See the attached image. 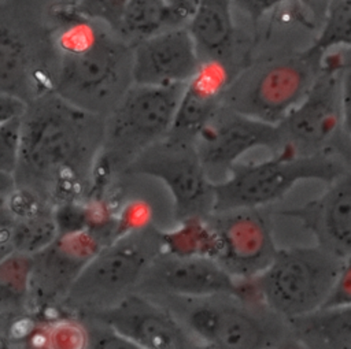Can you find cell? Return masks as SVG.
<instances>
[{
	"instance_id": "obj_22",
	"label": "cell",
	"mask_w": 351,
	"mask_h": 349,
	"mask_svg": "<svg viewBox=\"0 0 351 349\" xmlns=\"http://www.w3.org/2000/svg\"><path fill=\"white\" fill-rule=\"evenodd\" d=\"M181 18L165 0H128L117 34L130 45L163 30L181 26Z\"/></svg>"
},
{
	"instance_id": "obj_14",
	"label": "cell",
	"mask_w": 351,
	"mask_h": 349,
	"mask_svg": "<svg viewBox=\"0 0 351 349\" xmlns=\"http://www.w3.org/2000/svg\"><path fill=\"white\" fill-rule=\"evenodd\" d=\"M339 60L321 62L302 101L278 123L284 144L310 153L329 149V142L341 127V70Z\"/></svg>"
},
{
	"instance_id": "obj_8",
	"label": "cell",
	"mask_w": 351,
	"mask_h": 349,
	"mask_svg": "<svg viewBox=\"0 0 351 349\" xmlns=\"http://www.w3.org/2000/svg\"><path fill=\"white\" fill-rule=\"evenodd\" d=\"M55 64L51 26L26 0L0 3V93L30 103L52 92Z\"/></svg>"
},
{
	"instance_id": "obj_33",
	"label": "cell",
	"mask_w": 351,
	"mask_h": 349,
	"mask_svg": "<svg viewBox=\"0 0 351 349\" xmlns=\"http://www.w3.org/2000/svg\"><path fill=\"white\" fill-rule=\"evenodd\" d=\"M241 11H244L254 21H258L267 11L273 10L276 5L293 1V0H232Z\"/></svg>"
},
{
	"instance_id": "obj_13",
	"label": "cell",
	"mask_w": 351,
	"mask_h": 349,
	"mask_svg": "<svg viewBox=\"0 0 351 349\" xmlns=\"http://www.w3.org/2000/svg\"><path fill=\"white\" fill-rule=\"evenodd\" d=\"M136 292L151 298H199L233 294L254 298L247 282H240L207 256H178L160 252L151 263Z\"/></svg>"
},
{
	"instance_id": "obj_12",
	"label": "cell",
	"mask_w": 351,
	"mask_h": 349,
	"mask_svg": "<svg viewBox=\"0 0 351 349\" xmlns=\"http://www.w3.org/2000/svg\"><path fill=\"white\" fill-rule=\"evenodd\" d=\"M112 240L110 231L89 227L59 234L47 248L33 255L29 311L60 308L82 268Z\"/></svg>"
},
{
	"instance_id": "obj_16",
	"label": "cell",
	"mask_w": 351,
	"mask_h": 349,
	"mask_svg": "<svg viewBox=\"0 0 351 349\" xmlns=\"http://www.w3.org/2000/svg\"><path fill=\"white\" fill-rule=\"evenodd\" d=\"M77 315L92 316L108 324L136 349L202 348L166 305L138 292L129 293L108 308Z\"/></svg>"
},
{
	"instance_id": "obj_9",
	"label": "cell",
	"mask_w": 351,
	"mask_h": 349,
	"mask_svg": "<svg viewBox=\"0 0 351 349\" xmlns=\"http://www.w3.org/2000/svg\"><path fill=\"white\" fill-rule=\"evenodd\" d=\"M322 57L306 51L270 62L228 85L222 105L247 116L278 125L306 96L321 70Z\"/></svg>"
},
{
	"instance_id": "obj_26",
	"label": "cell",
	"mask_w": 351,
	"mask_h": 349,
	"mask_svg": "<svg viewBox=\"0 0 351 349\" xmlns=\"http://www.w3.org/2000/svg\"><path fill=\"white\" fill-rule=\"evenodd\" d=\"M47 348L49 349H85L86 331L80 320L59 319L47 326Z\"/></svg>"
},
{
	"instance_id": "obj_19",
	"label": "cell",
	"mask_w": 351,
	"mask_h": 349,
	"mask_svg": "<svg viewBox=\"0 0 351 349\" xmlns=\"http://www.w3.org/2000/svg\"><path fill=\"white\" fill-rule=\"evenodd\" d=\"M228 71L219 60H203L184 85L174 120L167 135L195 141L200 130L222 107Z\"/></svg>"
},
{
	"instance_id": "obj_7",
	"label": "cell",
	"mask_w": 351,
	"mask_h": 349,
	"mask_svg": "<svg viewBox=\"0 0 351 349\" xmlns=\"http://www.w3.org/2000/svg\"><path fill=\"white\" fill-rule=\"evenodd\" d=\"M344 263L319 245L284 248L261 274L244 282L255 298L288 320L326 304Z\"/></svg>"
},
{
	"instance_id": "obj_34",
	"label": "cell",
	"mask_w": 351,
	"mask_h": 349,
	"mask_svg": "<svg viewBox=\"0 0 351 349\" xmlns=\"http://www.w3.org/2000/svg\"><path fill=\"white\" fill-rule=\"evenodd\" d=\"M15 188H16V185H15L14 175L0 171V216L7 215L5 204H7L10 194L12 193V190Z\"/></svg>"
},
{
	"instance_id": "obj_29",
	"label": "cell",
	"mask_w": 351,
	"mask_h": 349,
	"mask_svg": "<svg viewBox=\"0 0 351 349\" xmlns=\"http://www.w3.org/2000/svg\"><path fill=\"white\" fill-rule=\"evenodd\" d=\"M115 233L117 237L141 229L151 223V211L149 207L141 201H133L125 205L117 215H115Z\"/></svg>"
},
{
	"instance_id": "obj_11",
	"label": "cell",
	"mask_w": 351,
	"mask_h": 349,
	"mask_svg": "<svg viewBox=\"0 0 351 349\" xmlns=\"http://www.w3.org/2000/svg\"><path fill=\"white\" fill-rule=\"evenodd\" d=\"M203 220L210 235V257L240 282L261 274L278 249L259 208L214 211Z\"/></svg>"
},
{
	"instance_id": "obj_32",
	"label": "cell",
	"mask_w": 351,
	"mask_h": 349,
	"mask_svg": "<svg viewBox=\"0 0 351 349\" xmlns=\"http://www.w3.org/2000/svg\"><path fill=\"white\" fill-rule=\"evenodd\" d=\"M27 108V103L16 96L0 93V125L21 118Z\"/></svg>"
},
{
	"instance_id": "obj_38",
	"label": "cell",
	"mask_w": 351,
	"mask_h": 349,
	"mask_svg": "<svg viewBox=\"0 0 351 349\" xmlns=\"http://www.w3.org/2000/svg\"><path fill=\"white\" fill-rule=\"evenodd\" d=\"M8 222H10L8 215H1V216H0V224H1V223H8Z\"/></svg>"
},
{
	"instance_id": "obj_1",
	"label": "cell",
	"mask_w": 351,
	"mask_h": 349,
	"mask_svg": "<svg viewBox=\"0 0 351 349\" xmlns=\"http://www.w3.org/2000/svg\"><path fill=\"white\" fill-rule=\"evenodd\" d=\"M104 116L48 92L27 103L21 123L15 185L47 204L92 197L104 140Z\"/></svg>"
},
{
	"instance_id": "obj_36",
	"label": "cell",
	"mask_w": 351,
	"mask_h": 349,
	"mask_svg": "<svg viewBox=\"0 0 351 349\" xmlns=\"http://www.w3.org/2000/svg\"><path fill=\"white\" fill-rule=\"evenodd\" d=\"M14 252L11 244V230L8 223L0 224V261Z\"/></svg>"
},
{
	"instance_id": "obj_30",
	"label": "cell",
	"mask_w": 351,
	"mask_h": 349,
	"mask_svg": "<svg viewBox=\"0 0 351 349\" xmlns=\"http://www.w3.org/2000/svg\"><path fill=\"white\" fill-rule=\"evenodd\" d=\"M351 302V259L346 260L339 279L324 307Z\"/></svg>"
},
{
	"instance_id": "obj_5",
	"label": "cell",
	"mask_w": 351,
	"mask_h": 349,
	"mask_svg": "<svg viewBox=\"0 0 351 349\" xmlns=\"http://www.w3.org/2000/svg\"><path fill=\"white\" fill-rule=\"evenodd\" d=\"M184 85L133 83L126 90L104 119V140L93 193L101 194L115 172L122 174L140 153L169 134Z\"/></svg>"
},
{
	"instance_id": "obj_24",
	"label": "cell",
	"mask_w": 351,
	"mask_h": 349,
	"mask_svg": "<svg viewBox=\"0 0 351 349\" xmlns=\"http://www.w3.org/2000/svg\"><path fill=\"white\" fill-rule=\"evenodd\" d=\"M8 226L14 252L30 256L47 248L59 234L53 208H47L30 216L11 219Z\"/></svg>"
},
{
	"instance_id": "obj_10",
	"label": "cell",
	"mask_w": 351,
	"mask_h": 349,
	"mask_svg": "<svg viewBox=\"0 0 351 349\" xmlns=\"http://www.w3.org/2000/svg\"><path fill=\"white\" fill-rule=\"evenodd\" d=\"M122 174L159 179L173 198L178 222L204 218L214 211V182L192 140L166 135L140 153Z\"/></svg>"
},
{
	"instance_id": "obj_4",
	"label": "cell",
	"mask_w": 351,
	"mask_h": 349,
	"mask_svg": "<svg viewBox=\"0 0 351 349\" xmlns=\"http://www.w3.org/2000/svg\"><path fill=\"white\" fill-rule=\"evenodd\" d=\"M344 166L329 149L304 153L285 142L269 159L236 161L223 179L214 182V211L263 207L302 181L330 183L347 171Z\"/></svg>"
},
{
	"instance_id": "obj_27",
	"label": "cell",
	"mask_w": 351,
	"mask_h": 349,
	"mask_svg": "<svg viewBox=\"0 0 351 349\" xmlns=\"http://www.w3.org/2000/svg\"><path fill=\"white\" fill-rule=\"evenodd\" d=\"M86 331L88 348L90 349H136L133 344L125 339L108 324L86 315H75Z\"/></svg>"
},
{
	"instance_id": "obj_23",
	"label": "cell",
	"mask_w": 351,
	"mask_h": 349,
	"mask_svg": "<svg viewBox=\"0 0 351 349\" xmlns=\"http://www.w3.org/2000/svg\"><path fill=\"white\" fill-rule=\"evenodd\" d=\"M33 256L12 252L0 261V313L23 315L29 311Z\"/></svg>"
},
{
	"instance_id": "obj_18",
	"label": "cell",
	"mask_w": 351,
	"mask_h": 349,
	"mask_svg": "<svg viewBox=\"0 0 351 349\" xmlns=\"http://www.w3.org/2000/svg\"><path fill=\"white\" fill-rule=\"evenodd\" d=\"M317 198L281 214L295 218L315 238L317 245L339 256L351 259V170L329 183Z\"/></svg>"
},
{
	"instance_id": "obj_20",
	"label": "cell",
	"mask_w": 351,
	"mask_h": 349,
	"mask_svg": "<svg viewBox=\"0 0 351 349\" xmlns=\"http://www.w3.org/2000/svg\"><path fill=\"white\" fill-rule=\"evenodd\" d=\"M299 348L351 349V302L288 319Z\"/></svg>"
},
{
	"instance_id": "obj_25",
	"label": "cell",
	"mask_w": 351,
	"mask_h": 349,
	"mask_svg": "<svg viewBox=\"0 0 351 349\" xmlns=\"http://www.w3.org/2000/svg\"><path fill=\"white\" fill-rule=\"evenodd\" d=\"M339 47L351 48V0H333L318 37L307 51L322 57Z\"/></svg>"
},
{
	"instance_id": "obj_17",
	"label": "cell",
	"mask_w": 351,
	"mask_h": 349,
	"mask_svg": "<svg viewBox=\"0 0 351 349\" xmlns=\"http://www.w3.org/2000/svg\"><path fill=\"white\" fill-rule=\"evenodd\" d=\"M202 59L185 26H177L133 45L132 78L136 85L170 86L186 83Z\"/></svg>"
},
{
	"instance_id": "obj_21",
	"label": "cell",
	"mask_w": 351,
	"mask_h": 349,
	"mask_svg": "<svg viewBox=\"0 0 351 349\" xmlns=\"http://www.w3.org/2000/svg\"><path fill=\"white\" fill-rule=\"evenodd\" d=\"M232 3V0H199L186 22L185 27L195 41L199 56L206 55L204 60L222 62L233 45Z\"/></svg>"
},
{
	"instance_id": "obj_3",
	"label": "cell",
	"mask_w": 351,
	"mask_h": 349,
	"mask_svg": "<svg viewBox=\"0 0 351 349\" xmlns=\"http://www.w3.org/2000/svg\"><path fill=\"white\" fill-rule=\"evenodd\" d=\"M155 300V298H154ZM166 305L202 346L217 349L299 348L287 319L258 298L233 294L167 297Z\"/></svg>"
},
{
	"instance_id": "obj_2",
	"label": "cell",
	"mask_w": 351,
	"mask_h": 349,
	"mask_svg": "<svg viewBox=\"0 0 351 349\" xmlns=\"http://www.w3.org/2000/svg\"><path fill=\"white\" fill-rule=\"evenodd\" d=\"M48 12L56 53L52 92L106 118L133 85V45L80 14L73 1L56 3Z\"/></svg>"
},
{
	"instance_id": "obj_28",
	"label": "cell",
	"mask_w": 351,
	"mask_h": 349,
	"mask_svg": "<svg viewBox=\"0 0 351 349\" xmlns=\"http://www.w3.org/2000/svg\"><path fill=\"white\" fill-rule=\"evenodd\" d=\"M22 116L0 125V171L14 174L21 148Z\"/></svg>"
},
{
	"instance_id": "obj_6",
	"label": "cell",
	"mask_w": 351,
	"mask_h": 349,
	"mask_svg": "<svg viewBox=\"0 0 351 349\" xmlns=\"http://www.w3.org/2000/svg\"><path fill=\"white\" fill-rule=\"evenodd\" d=\"M163 250L152 223L106 244L82 268L60 308L77 313L108 308L136 292L145 271Z\"/></svg>"
},
{
	"instance_id": "obj_31",
	"label": "cell",
	"mask_w": 351,
	"mask_h": 349,
	"mask_svg": "<svg viewBox=\"0 0 351 349\" xmlns=\"http://www.w3.org/2000/svg\"><path fill=\"white\" fill-rule=\"evenodd\" d=\"M341 129L351 138V64L341 70Z\"/></svg>"
},
{
	"instance_id": "obj_37",
	"label": "cell",
	"mask_w": 351,
	"mask_h": 349,
	"mask_svg": "<svg viewBox=\"0 0 351 349\" xmlns=\"http://www.w3.org/2000/svg\"><path fill=\"white\" fill-rule=\"evenodd\" d=\"M1 315V313H0ZM4 346H7V339L3 337V334L0 333V348H4Z\"/></svg>"
},
{
	"instance_id": "obj_15",
	"label": "cell",
	"mask_w": 351,
	"mask_h": 349,
	"mask_svg": "<svg viewBox=\"0 0 351 349\" xmlns=\"http://www.w3.org/2000/svg\"><path fill=\"white\" fill-rule=\"evenodd\" d=\"M284 144L278 125L267 123L221 107L195 138L200 161L213 182L223 179L230 167L255 148L278 149Z\"/></svg>"
},
{
	"instance_id": "obj_35",
	"label": "cell",
	"mask_w": 351,
	"mask_h": 349,
	"mask_svg": "<svg viewBox=\"0 0 351 349\" xmlns=\"http://www.w3.org/2000/svg\"><path fill=\"white\" fill-rule=\"evenodd\" d=\"M171 10L181 18L182 22H188L192 16L199 0H165Z\"/></svg>"
}]
</instances>
